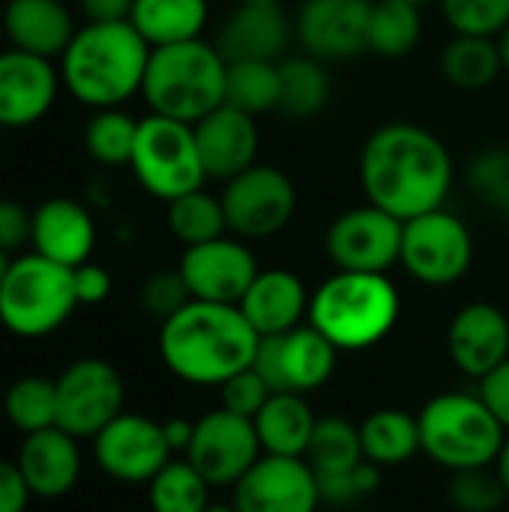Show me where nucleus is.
<instances>
[{
	"instance_id": "obj_49",
	"label": "nucleus",
	"mask_w": 509,
	"mask_h": 512,
	"mask_svg": "<svg viewBox=\"0 0 509 512\" xmlns=\"http://www.w3.org/2000/svg\"><path fill=\"white\" fill-rule=\"evenodd\" d=\"M135 0H78L81 15L87 21L105 24V21H129Z\"/></svg>"
},
{
	"instance_id": "obj_33",
	"label": "nucleus",
	"mask_w": 509,
	"mask_h": 512,
	"mask_svg": "<svg viewBox=\"0 0 509 512\" xmlns=\"http://www.w3.org/2000/svg\"><path fill=\"white\" fill-rule=\"evenodd\" d=\"M423 36V12L405 0H372L366 51L399 60L408 57Z\"/></svg>"
},
{
	"instance_id": "obj_40",
	"label": "nucleus",
	"mask_w": 509,
	"mask_h": 512,
	"mask_svg": "<svg viewBox=\"0 0 509 512\" xmlns=\"http://www.w3.org/2000/svg\"><path fill=\"white\" fill-rule=\"evenodd\" d=\"M447 498L459 512H498L507 504V489L495 468L456 471L447 486Z\"/></svg>"
},
{
	"instance_id": "obj_6",
	"label": "nucleus",
	"mask_w": 509,
	"mask_h": 512,
	"mask_svg": "<svg viewBox=\"0 0 509 512\" xmlns=\"http://www.w3.org/2000/svg\"><path fill=\"white\" fill-rule=\"evenodd\" d=\"M420 450L450 474L468 468H492L507 429L480 393H438L417 414Z\"/></svg>"
},
{
	"instance_id": "obj_19",
	"label": "nucleus",
	"mask_w": 509,
	"mask_h": 512,
	"mask_svg": "<svg viewBox=\"0 0 509 512\" xmlns=\"http://www.w3.org/2000/svg\"><path fill=\"white\" fill-rule=\"evenodd\" d=\"M60 69L18 48L0 51V129L36 126L57 102Z\"/></svg>"
},
{
	"instance_id": "obj_54",
	"label": "nucleus",
	"mask_w": 509,
	"mask_h": 512,
	"mask_svg": "<svg viewBox=\"0 0 509 512\" xmlns=\"http://www.w3.org/2000/svg\"><path fill=\"white\" fill-rule=\"evenodd\" d=\"M204 512H237V507L234 504H210Z\"/></svg>"
},
{
	"instance_id": "obj_47",
	"label": "nucleus",
	"mask_w": 509,
	"mask_h": 512,
	"mask_svg": "<svg viewBox=\"0 0 509 512\" xmlns=\"http://www.w3.org/2000/svg\"><path fill=\"white\" fill-rule=\"evenodd\" d=\"M480 396L509 432V357L480 381Z\"/></svg>"
},
{
	"instance_id": "obj_12",
	"label": "nucleus",
	"mask_w": 509,
	"mask_h": 512,
	"mask_svg": "<svg viewBox=\"0 0 509 512\" xmlns=\"http://www.w3.org/2000/svg\"><path fill=\"white\" fill-rule=\"evenodd\" d=\"M339 348L312 324H300L282 336L258 342L252 369L273 393H312L321 390L336 372Z\"/></svg>"
},
{
	"instance_id": "obj_37",
	"label": "nucleus",
	"mask_w": 509,
	"mask_h": 512,
	"mask_svg": "<svg viewBox=\"0 0 509 512\" xmlns=\"http://www.w3.org/2000/svg\"><path fill=\"white\" fill-rule=\"evenodd\" d=\"M225 102L246 111L264 114L279 105V60H234L225 75Z\"/></svg>"
},
{
	"instance_id": "obj_21",
	"label": "nucleus",
	"mask_w": 509,
	"mask_h": 512,
	"mask_svg": "<svg viewBox=\"0 0 509 512\" xmlns=\"http://www.w3.org/2000/svg\"><path fill=\"white\" fill-rule=\"evenodd\" d=\"M15 465L33 498L60 501L78 486L81 471H84V456H81V444L75 435L63 432L60 426H51V429L24 435Z\"/></svg>"
},
{
	"instance_id": "obj_28",
	"label": "nucleus",
	"mask_w": 509,
	"mask_h": 512,
	"mask_svg": "<svg viewBox=\"0 0 509 512\" xmlns=\"http://www.w3.org/2000/svg\"><path fill=\"white\" fill-rule=\"evenodd\" d=\"M207 18V0H135L129 15L132 27L147 39L150 48L201 39Z\"/></svg>"
},
{
	"instance_id": "obj_55",
	"label": "nucleus",
	"mask_w": 509,
	"mask_h": 512,
	"mask_svg": "<svg viewBox=\"0 0 509 512\" xmlns=\"http://www.w3.org/2000/svg\"><path fill=\"white\" fill-rule=\"evenodd\" d=\"M234 3H279V0H234Z\"/></svg>"
},
{
	"instance_id": "obj_2",
	"label": "nucleus",
	"mask_w": 509,
	"mask_h": 512,
	"mask_svg": "<svg viewBox=\"0 0 509 512\" xmlns=\"http://www.w3.org/2000/svg\"><path fill=\"white\" fill-rule=\"evenodd\" d=\"M261 336L240 306L192 300L159 324V357L165 369L192 387H222L255 360Z\"/></svg>"
},
{
	"instance_id": "obj_20",
	"label": "nucleus",
	"mask_w": 509,
	"mask_h": 512,
	"mask_svg": "<svg viewBox=\"0 0 509 512\" xmlns=\"http://www.w3.org/2000/svg\"><path fill=\"white\" fill-rule=\"evenodd\" d=\"M447 354L462 375L483 381L509 357L507 312L486 300L462 306L447 327Z\"/></svg>"
},
{
	"instance_id": "obj_41",
	"label": "nucleus",
	"mask_w": 509,
	"mask_h": 512,
	"mask_svg": "<svg viewBox=\"0 0 509 512\" xmlns=\"http://www.w3.org/2000/svg\"><path fill=\"white\" fill-rule=\"evenodd\" d=\"M453 33L498 36L509 24V0H441Z\"/></svg>"
},
{
	"instance_id": "obj_27",
	"label": "nucleus",
	"mask_w": 509,
	"mask_h": 512,
	"mask_svg": "<svg viewBox=\"0 0 509 512\" xmlns=\"http://www.w3.org/2000/svg\"><path fill=\"white\" fill-rule=\"evenodd\" d=\"M255 432L264 456L303 459L315 432V411L300 393H273L267 405L255 414Z\"/></svg>"
},
{
	"instance_id": "obj_31",
	"label": "nucleus",
	"mask_w": 509,
	"mask_h": 512,
	"mask_svg": "<svg viewBox=\"0 0 509 512\" xmlns=\"http://www.w3.org/2000/svg\"><path fill=\"white\" fill-rule=\"evenodd\" d=\"M441 72L459 90H483L498 81L504 60L495 36L456 33L441 51Z\"/></svg>"
},
{
	"instance_id": "obj_5",
	"label": "nucleus",
	"mask_w": 509,
	"mask_h": 512,
	"mask_svg": "<svg viewBox=\"0 0 509 512\" xmlns=\"http://www.w3.org/2000/svg\"><path fill=\"white\" fill-rule=\"evenodd\" d=\"M228 60L204 39L162 45L150 51L141 96L150 114H162L183 123H198L219 105H225Z\"/></svg>"
},
{
	"instance_id": "obj_24",
	"label": "nucleus",
	"mask_w": 509,
	"mask_h": 512,
	"mask_svg": "<svg viewBox=\"0 0 509 512\" xmlns=\"http://www.w3.org/2000/svg\"><path fill=\"white\" fill-rule=\"evenodd\" d=\"M294 24L279 3H237L222 30L216 48L228 63L234 60H282Z\"/></svg>"
},
{
	"instance_id": "obj_29",
	"label": "nucleus",
	"mask_w": 509,
	"mask_h": 512,
	"mask_svg": "<svg viewBox=\"0 0 509 512\" xmlns=\"http://www.w3.org/2000/svg\"><path fill=\"white\" fill-rule=\"evenodd\" d=\"M333 96V78L324 60L297 54L279 60V105L276 111L288 120L318 117Z\"/></svg>"
},
{
	"instance_id": "obj_32",
	"label": "nucleus",
	"mask_w": 509,
	"mask_h": 512,
	"mask_svg": "<svg viewBox=\"0 0 509 512\" xmlns=\"http://www.w3.org/2000/svg\"><path fill=\"white\" fill-rule=\"evenodd\" d=\"M309 468L315 471L318 480L324 477H339L354 471L357 465L366 462L363 456V441H360V426H354L345 417H318L309 450L303 456Z\"/></svg>"
},
{
	"instance_id": "obj_17",
	"label": "nucleus",
	"mask_w": 509,
	"mask_h": 512,
	"mask_svg": "<svg viewBox=\"0 0 509 512\" xmlns=\"http://www.w3.org/2000/svg\"><path fill=\"white\" fill-rule=\"evenodd\" d=\"M237 512H318L321 489L306 459L261 456L234 486Z\"/></svg>"
},
{
	"instance_id": "obj_52",
	"label": "nucleus",
	"mask_w": 509,
	"mask_h": 512,
	"mask_svg": "<svg viewBox=\"0 0 509 512\" xmlns=\"http://www.w3.org/2000/svg\"><path fill=\"white\" fill-rule=\"evenodd\" d=\"M495 39H498V51H501V60H504V72H509V24Z\"/></svg>"
},
{
	"instance_id": "obj_11",
	"label": "nucleus",
	"mask_w": 509,
	"mask_h": 512,
	"mask_svg": "<svg viewBox=\"0 0 509 512\" xmlns=\"http://www.w3.org/2000/svg\"><path fill=\"white\" fill-rule=\"evenodd\" d=\"M57 426L69 435L96 438L114 417L123 414L126 384L114 363L102 357H81L57 378Z\"/></svg>"
},
{
	"instance_id": "obj_1",
	"label": "nucleus",
	"mask_w": 509,
	"mask_h": 512,
	"mask_svg": "<svg viewBox=\"0 0 509 512\" xmlns=\"http://www.w3.org/2000/svg\"><path fill=\"white\" fill-rule=\"evenodd\" d=\"M453 174L447 144L417 123H384L360 150L366 201L402 222L441 210L453 189Z\"/></svg>"
},
{
	"instance_id": "obj_10",
	"label": "nucleus",
	"mask_w": 509,
	"mask_h": 512,
	"mask_svg": "<svg viewBox=\"0 0 509 512\" xmlns=\"http://www.w3.org/2000/svg\"><path fill=\"white\" fill-rule=\"evenodd\" d=\"M399 264L429 288H447L468 276L474 264V237L450 210H432L405 222Z\"/></svg>"
},
{
	"instance_id": "obj_9",
	"label": "nucleus",
	"mask_w": 509,
	"mask_h": 512,
	"mask_svg": "<svg viewBox=\"0 0 509 512\" xmlns=\"http://www.w3.org/2000/svg\"><path fill=\"white\" fill-rule=\"evenodd\" d=\"M228 231L240 240H267L285 231L297 210L294 180L267 162H255L237 177L225 180L219 192Z\"/></svg>"
},
{
	"instance_id": "obj_50",
	"label": "nucleus",
	"mask_w": 509,
	"mask_h": 512,
	"mask_svg": "<svg viewBox=\"0 0 509 512\" xmlns=\"http://www.w3.org/2000/svg\"><path fill=\"white\" fill-rule=\"evenodd\" d=\"M162 429H165V441H168L171 453H183L186 456V450L192 444V435H195V423L186 420V417H171V420L162 423Z\"/></svg>"
},
{
	"instance_id": "obj_7",
	"label": "nucleus",
	"mask_w": 509,
	"mask_h": 512,
	"mask_svg": "<svg viewBox=\"0 0 509 512\" xmlns=\"http://www.w3.org/2000/svg\"><path fill=\"white\" fill-rule=\"evenodd\" d=\"M78 297L72 267L54 264L36 252L15 255L0 285V324L18 339H45L75 312Z\"/></svg>"
},
{
	"instance_id": "obj_34",
	"label": "nucleus",
	"mask_w": 509,
	"mask_h": 512,
	"mask_svg": "<svg viewBox=\"0 0 509 512\" xmlns=\"http://www.w3.org/2000/svg\"><path fill=\"white\" fill-rule=\"evenodd\" d=\"M3 420L21 435H33V432L57 426L54 378L24 375L12 381L3 393Z\"/></svg>"
},
{
	"instance_id": "obj_48",
	"label": "nucleus",
	"mask_w": 509,
	"mask_h": 512,
	"mask_svg": "<svg viewBox=\"0 0 509 512\" xmlns=\"http://www.w3.org/2000/svg\"><path fill=\"white\" fill-rule=\"evenodd\" d=\"M33 501L21 471L15 462L0 459V512H27V504Z\"/></svg>"
},
{
	"instance_id": "obj_18",
	"label": "nucleus",
	"mask_w": 509,
	"mask_h": 512,
	"mask_svg": "<svg viewBox=\"0 0 509 512\" xmlns=\"http://www.w3.org/2000/svg\"><path fill=\"white\" fill-rule=\"evenodd\" d=\"M372 0H303L294 36L318 60H348L366 51Z\"/></svg>"
},
{
	"instance_id": "obj_14",
	"label": "nucleus",
	"mask_w": 509,
	"mask_h": 512,
	"mask_svg": "<svg viewBox=\"0 0 509 512\" xmlns=\"http://www.w3.org/2000/svg\"><path fill=\"white\" fill-rule=\"evenodd\" d=\"M90 441L96 468L126 486H147L174 459L162 423L147 414L123 411Z\"/></svg>"
},
{
	"instance_id": "obj_42",
	"label": "nucleus",
	"mask_w": 509,
	"mask_h": 512,
	"mask_svg": "<svg viewBox=\"0 0 509 512\" xmlns=\"http://www.w3.org/2000/svg\"><path fill=\"white\" fill-rule=\"evenodd\" d=\"M186 303H192V294L180 276V270H159L141 285V309L156 318L159 324L177 315Z\"/></svg>"
},
{
	"instance_id": "obj_53",
	"label": "nucleus",
	"mask_w": 509,
	"mask_h": 512,
	"mask_svg": "<svg viewBox=\"0 0 509 512\" xmlns=\"http://www.w3.org/2000/svg\"><path fill=\"white\" fill-rule=\"evenodd\" d=\"M9 264H12V258L0 249V285H3V279H6V270H9Z\"/></svg>"
},
{
	"instance_id": "obj_46",
	"label": "nucleus",
	"mask_w": 509,
	"mask_h": 512,
	"mask_svg": "<svg viewBox=\"0 0 509 512\" xmlns=\"http://www.w3.org/2000/svg\"><path fill=\"white\" fill-rule=\"evenodd\" d=\"M72 285H75V297H78V306H99L108 300L114 282H111V273L102 267V264H78L72 270Z\"/></svg>"
},
{
	"instance_id": "obj_3",
	"label": "nucleus",
	"mask_w": 509,
	"mask_h": 512,
	"mask_svg": "<svg viewBox=\"0 0 509 512\" xmlns=\"http://www.w3.org/2000/svg\"><path fill=\"white\" fill-rule=\"evenodd\" d=\"M150 51L132 21H87L60 54V81L84 108H120L141 93Z\"/></svg>"
},
{
	"instance_id": "obj_23",
	"label": "nucleus",
	"mask_w": 509,
	"mask_h": 512,
	"mask_svg": "<svg viewBox=\"0 0 509 512\" xmlns=\"http://www.w3.org/2000/svg\"><path fill=\"white\" fill-rule=\"evenodd\" d=\"M96 249V222L93 213L72 198H48L33 210L30 252L63 264H87Z\"/></svg>"
},
{
	"instance_id": "obj_26",
	"label": "nucleus",
	"mask_w": 509,
	"mask_h": 512,
	"mask_svg": "<svg viewBox=\"0 0 509 512\" xmlns=\"http://www.w3.org/2000/svg\"><path fill=\"white\" fill-rule=\"evenodd\" d=\"M0 24L12 48L48 60L60 57L78 30L63 0H6Z\"/></svg>"
},
{
	"instance_id": "obj_45",
	"label": "nucleus",
	"mask_w": 509,
	"mask_h": 512,
	"mask_svg": "<svg viewBox=\"0 0 509 512\" xmlns=\"http://www.w3.org/2000/svg\"><path fill=\"white\" fill-rule=\"evenodd\" d=\"M33 234V210L15 204V201H0V249L6 255L21 252L30 246Z\"/></svg>"
},
{
	"instance_id": "obj_22",
	"label": "nucleus",
	"mask_w": 509,
	"mask_h": 512,
	"mask_svg": "<svg viewBox=\"0 0 509 512\" xmlns=\"http://www.w3.org/2000/svg\"><path fill=\"white\" fill-rule=\"evenodd\" d=\"M195 144L207 180L225 183L258 162L255 117L225 102L195 123Z\"/></svg>"
},
{
	"instance_id": "obj_30",
	"label": "nucleus",
	"mask_w": 509,
	"mask_h": 512,
	"mask_svg": "<svg viewBox=\"0 0 509 512\" xmlns=\"http://www.w3.org/2000/svg\"><path fill=\"white\" fill-rule=\"evenodd\" d=\"M360 441L366 462L378 468H399L411 462L420 450L417 414L402 408H378L360 423Z\"/></svg>"
},
{
	"instance_id": "obj_36",
	"label": "nucleus",
	"mask_w": 509,
	"mask_h": 512,
	"mask_svg": "<svg viewBox=\"0 0 509 512\" xmlns=\"http://www.w3.org/2000/svg\"><path fill=\"white\" fill-rule=\"evenodd\" d=\"M168 228L183 246H198L228 234L222 198L204 186L168 201Z\"/></svg>"
},
{
	"instance_id": "obj_44",
	"label": "nucleus",
	"mask_w": 509,
	"mask_h": 512,
	"mask_svg": "<svg viewBox=\"0 0 509 512\" xmlns=\"http://www.w3.org/2000/svg\"><path fill=\"white\" fill-rule=\"evenodd\" d=\"M222 408L240 417L255 420V414L267 405V399L273 396V390L267 387V381L249 366L243 372H237L234 378H228L222 387Z\"/></svg>"
},
{
	"instance_id": "obj_25",
	"label": "nucleus",
	"mask_w": 509,
	"mask_h": 512,
	"mask_svg": "<svg viewBox=\"0 0 509 512\" xmlns=\"http://www.w3.org/2000/svg\"><path fill=\"white\" fill-rule=\"evenodd\" d=\"M309 300L312 294L306 291L297 273L270 267V270H258L255 282L249 285V291L237 306L246 315V321L255 327V333L264 339L300 327L303 318H309Z\"/></svg>"
},
{
	"instance_id": "obj_35",
	"label": "nucleus",
	"mask_w": 509,
	"mask_h": 512,
	"mask_svg": "<svg viewBox=\"0 0 509 512\" xmlns=\"http://www.w3.org/2000/svg\"><path fill=\"white\" fill-rule=\"evenodd\" d=\"M210 489L186 456L171 459L147 483V507L150 512H204L210 507Z\"/></svg>"
},
{
	"instance_id": "obj_51",
	"label": "nucleus",
	"mask_w": 509,
	"mask_h": 512,
	"mask_svg": "<svg viewBox=\"0 0 509 512\" xmlns=\"http://www.w3.org/2000/svg\"><path fill=\"white\" fill-rule=\"evenodd\" d=\"M495 471H498V477H501V483H504V489H507V498H509V432H507V441H504V447H501V453H498V459H495V465H492Z\"/></svg>"
},
{
	"instance_id": "obj_56",
	"label": "nucleus",
	"mask_w": 509,
	"mask_h": 512,
	"mask_svg": "<svg viewBox=\"0 0 509 512\" xmlns=\"http://www.w3.org/2000/svg\"><path fill=\"white\" fill-rule=\"evenodd\" d=\"M405 3H414V6H426L429 0H405Z\"/></svg>"
},
{
	"instance_id": "obj_4",
	"label": "nucleus",
	"mask_w": 509,
	"mask_h": 512,
	"mask_svg": "<svg viewBox=\"0 0 509 512\" xmlns=\"http://www.w3.org/2000/svg\"><path fill=\"white\" fill-rule=\"evenodd\" d=\"M402 300L387 273L336 270L309 300V324L339 351H366L387 339L399 321Z\"/></svg>"
},
{
	"instance_id": "obj_8",
	"label": "nucleus",
	"mask_w": 509,
	"mask_h": 512,
	"mask_svg": "<svg viewBox=\"0 0 509 512\" xmlns=\"http://www.w3.org/2000/svg\"><path fill=\"white\" fill-rule=\"evenodd\" d=\"M129 168L141 189L165 204L201 189L207 180L195 144V126L162 114H147L138 120Z\"/></svg>"
},
{
	"instance_id": "obj_39",
	"label": "nucleus",
	"mask_w": 509,
	"mask_h": 512,
	"mask_svg": "<svg viewBox=\"0 0 509 512\" xmlns=\"http://www.w3.org/2000/svg\"><path fill=\"white\" fill-rule=\"evenodd\" d=\"M465 183L483 207L509 222V147L492 144L474 153L465 168Z\"/></svg>"
},
{
	"instance_id": "obj_16",
	"label": "nucleus",
	"mask_w": 509,
	"mask_h": 512,
	"mask_svg": "<svg viewBox=\"0 0 509 512\" xmlns=\"http://www.w3.org/2000/svg\"><path fill=\"white\" fill-rule=\"evenodd\" d=\"M192 300L237 306L258 276V261L240 237H216L186 246L177 264Z\"/></svg>"
},
{
	"instance_id": "obj_38",
	"label": "nucleus",
	"mask_w": 509,
	"mask_h": 512,
	"mask_svg": "<svg viewBox=\"0 0 509 512\" xmlns=\"http://www.w3.org/2000/svg\"><path fill=\"white\" fill-rule=\"evenodd\" d=\"M138 120L123 108H99L84 126V150L93 162L117 168L129 165L135 150Z\"/></svg>"
},
{
	"instance_id": "obj_13",
	"label": "nucleus",
	"mask_w": 509,
	"mask_h": 512,
	"mask_svg": "<svg viewBox=\"0 0 509 512\" xmlns=\"http://www.w3.org/2000/svg\"><path fill=\"white\" fill-rule=\"evenodd\" d=\"M402 231V219L366 201L330 222L324 234V249L336 270L387 273L402 258Z\"/></svg>"
},
{
	"instance_id": "obj_15",
	"label": "nucleus",
	"mask_w": 509,
	"mask_h": 512,
	"mask_svg": "<svg viewBox=\"0 0 509 512\" xmlns=\"http://www.w3.org/2000/svg\"><path fill=\"white\" fill-rule=\"evenodd\" d=\"M264 456L255 423L249 417L231 414L222 405L195 420V435L186 459L210 486L234 489L243 474Z\"/></svg>"
},
{
	"instance_id": "obj_43",
	"label": "nucleus",
	"mask_w": 509,
	"mask_h": 512,
	"mask_svg": "<svg viewBox=\"0 0 509 512\" xmlns=\"http://www.w3.org/2000/svg\"><path fill=\"white\" fill-rule=\"evenodd\" d=\"M381 471L384 468H378L372 462H363V465H357L348 474L324 477V480H318L321 501L324 504H336V507H351V504H357L363 498H372L381 489V480H384Z\"/></svg>"
}]
</instances>
